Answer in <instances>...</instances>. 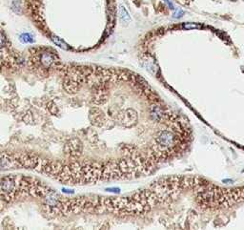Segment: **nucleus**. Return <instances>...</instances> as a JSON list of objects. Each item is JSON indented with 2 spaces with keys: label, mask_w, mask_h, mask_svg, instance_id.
<instances>
[{
  "label": "nucleus",
  "mask_w": 244,
  "mask_h": 230,
  "mask_svg": "<svg viewBox=\"0 0 244 230\" xmlns=\"http://www.w3.org/2000/svg\"><path fill=\"white\" fill-rule=\"evenodd\" d=\"M119 15H120V18L123 22H125V23L130 22L131 17L129 15V12H127V10L122 5H120V7H119Z\"/></svg>",
  "instance_id": "3"
},
{
  "label": "nucleus",
  "mask_w": 244,
  "mask_h": 230,
  "mask_svg": "<svg viewBox=\"0 0 244 230\" xmlns=\"http://www.w3.org/2000/svg\"><path fill=\"white\" fill-rule=\"evenodd\" d=\"M20 39H21V41L25 42V43H29V42L30 43H32V42H33V37H32L31 35H30V33H23V35H21Z\"/></svg>",
  "instance_id": "5"
},
{
  "label": "nucleus",
  "mask_w": 244,
  "mask_h": 230,
  "mask_svg": "<svg viewBox=\"0 0 244 230\" xmlns=\"http://www.w3.org/2000/svg\"><path fill=\"white\" fill-rule=\"evenodd\" d=\"M107 190H109V191H112V192H119V189L117 188H112V189H107Z\"/></svg>",
  "instance_id": "10"
},
{
  "label": "nucleus",
  "mask_w": 244,
  "mask_h": 230,
  "mask_svg": "<svg viewBox=\"0 0 244 230\" xmlns=\"http://www.w3.org/2000/svg\"><path fill=\"white\" fill-rule=\"evenodd\" d=\"M19 178L14 176H6L0 178V191L4 194H12L19 184Z\"/></svg>",
  "instance_id": "1"
},
{
  "label": "nucleus",
  "mask_w": 244,
  "mask_h": 230,
  "mask_svg": "<svg viewBox=\"0 0 244 230\" xmlns=\"http://www.w3.org/2000/svg\"><path fill=\"white\" fill-rule=\"evenodd\" d=\"M164 1L166 2V4L167 5H168V7L170 8L171 10H174V5H173V3L170 1V0H164Z\"/></svg>",
  "instance_id": "9"
},
{
  "label": "nucleus",
  "mask_w": 244,
  "mask_h": 230,
  "mask_svg": "<svg viewBox=\"0 0 244 230\" xmlns=\"http://www.w3.org/2000/svg\"><path fill=\"white\" fill-rule=\"evenodd\" d=\"M183 28L186 30H190V29H198V28H201V26L195 23H185L183 25Z\"/></svg>",
  "instance_id": "6"
},
{
  "label": "nucleus",
  "mask_w": 244,
  "mask_h": 230,
  "mask_svg": "<svg viewBox=\"0 0 244 230\" xmlns=\"http://www.w3.org/2000/svg\"><path fill=\"white\" fill-rule=\"evenodd\" d=\"M63 192H65V193H72L74 191L69 190V189H63Z\"/></svg>",
  "instance_id": "11"
},
{
  "label": "nucleus",
  "mask_w": 244,
  "mask_h": 230,
  "mask_svg": "<svg viewBox=\"0 0 244 230\" xmlns=\"http://www.w3.org/2000/svg\"><path fill=\"white\" fill-rule=\"evenodd\" d=\"M7 45V38L3 33L0 32V49L4 48Z\"/></svg>",
  "instance_id": "7"
},
{
  "label": "nucleus",
  "mask_w": 244,
  "mask_h": 230,
  "mask_svg": "<svg viewBox=\"0 0 244 230\" xmlns=\"http://www.w3.org/2000/svg\"><path fill=\"white\" fill-rule=\"evenodd\" d=\"M52 40L54 42L55 44H56L57 46H59V47H61L62 49H69V47H68V45L65 43V42L64 41H62L60 38L59 37H57V36H52Z\"/></svg>",
  "instance_id": "4"
},
{
  "label": "nucleus",
  "mask_w": 244,
  "mask_h": 230,
  "mask_svg": "<svg viewBox=\"0 0 244 230\" xmlns=\"http://www.w3.org/2000/svg\"><path fill=\"white\" fill-rule=\"evenodd\" d=\"M41 63H42V65H43L44 67H46V68L52 66L54 63V55L52 54H50V53L43 54H42V57H41Z\"/></svg>",
  "instance_id": "2"
},
{
  "label": "nucleus",
  "mask_w": 244,
  "mask_h": 230,
  "mask_svg": "<svg viewBox=\"0 0 244 230\" xmlns=\"http://www.w3.org/2000/svg\"><path fill=\"white\" fill-rule=\"evenodd\" d=\"M183 15H184V12H183L182 11H177V12H174V17H175V18H180Z\"/></svg>",
  "instance_id": "8"
}]
</instances>
